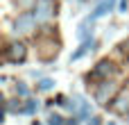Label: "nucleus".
<instances>
[{
    "mask_svg": "<svg viewBox=\"0 0 129 125\" xmlns=\"http://www.w3.org/2000/svg\"><path fill=\"white\" fill-rule=\"evenodd\" d=\"M93 48H95V41H93V39H88V41H82V46H79V48H77V50L70 55V61H75V59L84 57V55H86L88 50H93Z\"/></svg>",
    "mask_w": 129,
    "mask_h": 125,
    "instance_id": "423d86ee",
    "label": "nucleus"
},
{
    "mask_svg": "<svg viewBox=\"0 0 129 125\" xmlns=\"http://www.w3.org/2000/svg\"><path fill=\"white\" fill-rule=\"evenodd\" d=\"M52 0H39L36 7H34V16H36V23L39 20H48L52 16Z\"/></svg>",
    "mask_w": 129,
    "mask_h": 125,
    "instance_id": "f03ea898",
    "label": "nucleus"
},
{
    "mask_svg": "<svg viewBox=\"0 0 129 125\" xmlns=\"http://www.w3.org/2000/svg\"><path fill=\"white\" fill-rule=\"evenodd\" d=\"M34 23H36L34 11H32V14H20V16L16 18V25H14L16 30H14V32H16V34H25V32H29V30L34 27Z\"/></svg>",
    "mask_w": 129,
    "mask_h": 125,
    "instance_id": "f257e3e1",
    "label": "nucleus"
},
{
    "mask_svg": "<svg viewBox=\"0 0 129 125\" xmlns=\"http://www.w3.org/2000/svg\"><path fill=\"white\" fill-rule=\"evenodd\" d=\"M109 73H113L111 61H100V64H98V68L93 71V75H100V77H107Z\"/></svg>",
    "mask_w": 129,
    "mask_h": 125,
    "instance_id": "0eeeda50",
    "label": "nucleus"
},
{
    "mask_svg": "<svg viewBox=\"0 0 129 125\" xmlns=\"http://www.w3.org/2000/svg\"><path fill=\"white\" fill-rule=\"evenodd\" d=\"M113 7H116V0H100L98 7H95V11L91 14V18L95 20V18H100V16H107L109 11H113Z\"/></svg>",
    "mask_w": 129,
    "mask_h": 125,
    "instance_id": "20e7f679",
    "label": "nucleus"
},
{
    "mask_svg": "<svg viewBox=\"0 0 129 125\" xmlns=\"http://www.w3.org/2000/svg\"><path fill=\"white\" fill-rule=\"evenodd\" d=\"M88 114H91V107H88V102L82 100V105H79V116H82V118H88Z\"/></svg>",
    "mask_w": 129,
    "mask_h": 125,
    "instance_id": "f8f14e48",
    "label": "nucleus"
},
{
    "mask_svg": "<svg viewBox=\"0 0 129 125\" xmlns=\"http://www.w3.org/2000/svg\"><path fill=\"white\" fill-rule=\"evenodd\" d=\"M16 93H18V96H27V87H25L23 82H18V84H16Z\"/></svg>",
    "mask_w": 129,
    "mask_h": 125,
    "instance_id": "ddd939ff",
    "label": "nucleus"
},
{
    "mask_svg": "<svg viewBox=\"0 0 129 125\" xmlns=\"http://www.w3.org/2000/svg\"><path fill=\"white\" fill-rule=\"evenodd\" d=\"M7 59L9 61H23L25 59V46L23 43H11L7 48Z\"/></svg>",
    "mask_w": 129,
    "mask_h": 125,
    "instance_id": "7ed1b4c3",
    "label": "nucleus"
},
{
    "mask_svg": "<svg viewBox=\"0 0 129 125\" xmlns=\"http://www.w3.org/2000/svg\"><path fill=\"white\" fill-rule=\"evenodd\" d=\"M111 91H113V84H111V82H104V84L100 87V91H98V100H100V102H104V100H107V96H111Z\"/></svg>",
    "mask_w": 129,
    "mask_h": 125,
    "instance_id": "6e6552de",
    "label": "nucleus"
},
{
    "mask_svg": "<svg viewBox=\"0 0 129 125\" xmlns=\"http://www.w3.org/2000/svg\"><path fill=\"white\" fill-rule=\"evenodd\" d=\"M88 125H102V121H100V118H98V116H93V118H91V121H88Z\"/></svg>",
    "mask_w": 129,
    "mask_h": 125,
    "instance_id": "2eb2a0df",
    "label": "nucleus"
},
{
    "mask_svg": "<svg viewBox=\"0 0 129 125\" xmlns=\"http://www.w3.org/2000/svg\"><path fill=\"white\" fill-rule=\"evenodd\" d=\"M39 107H41V105H39V100H27V105L23 107V114H36V112H39Z\"/></svg>",
    "mask_w": 129,
    "mask_h": 125,
    "instance_id": "9d476101",
    "label": "nucleus"
},
{
    "mask_svg": "<svg viewBox=\"0 0 129 125\" xmlns=\"http://www.w3.org/2000/svg\"><path fill=\"white\" fill-rule=\"evenodd\" d=\"M52 87H54V80H50V77H43V80H39V84H36L39 91H50Z\"/></svg>",
    "mask_w": 129,
    "mask_h": 125,
    "instance_id": "1a4fd4ad",
    "label": "nucleus"
},
{
    "mask_svg": "<svg viewBox=\"0 0 129 125\" xmlns=\"http://www.w3.org/2000/svg\"><path fill=\"white\" fill-rule=\"evenodd\" d=\"M66 125H79V123H77V118H70V121H68Z\"/></svg>",
    "mask_w": 129,
    "mask_h": 125,
    "instance_id": "dca6fc26",
    "label": "nucleus"
},
{
    "mask_svg": "<svg viewBox=\"0 0 129 125\" xmlns=\"http://www.w3.org/2000/svg\"><path fill=\"white\" fill-rule=\"evenodd\" d=\"M91 34H93V18L88 16V18L79 25V30H77V39H79V41H88V39H93Z\"/></svg>",
    "mask_w": 129,
    "mask_h": 125,
    "instance_id": "39448f33",
    "label": "nucleus"
},
{
    "mask_svg": "<svg viewBox=\"0 0 129 125\" xmlns=\"http://www.w3.org/2000/svg\"><path fill=\"white\" fill-rule=\"evenodd\" d=\"M118 7H120V11H127V9H129V2H127V0H120Z\"/></svg>",
    "mask_w": 129,
    "mask_h": 125,
    "instance_id": "4468645a",
    "label": "nucleus"
},
{
    "mask_svg": "<svg viewBox=\"0 0 129 125\" xmlns=\"http://www.w3.org/2000/svg\"><path fill=\"white\" fill-rule=\"evenodd\" d=\"M48 125H66V123H63V118H61L59 114H54V112H52V114L48 116Z\"/></svg>",
    "mask_w": 129,
    "mask_h": 125,
    "instance_id": "9b49d317",
    "label": "nucleus"
}]
</instances>
